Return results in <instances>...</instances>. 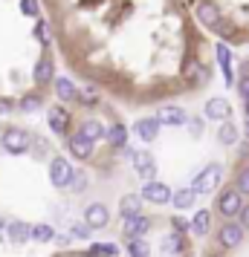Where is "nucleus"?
I'll return each mask as SVG.
<instances>
[{
	"mask_svg": "<svg viewBox=\"0 0 249 257\" xmlns=\"http://www.w3.org/2000/svg\"><path fill=\"white\" fill-rule=\"evenodd\" d=\"M32 136L26 133V130H21V127H9L6 133H3V148H6V153H26L29 148H32Z\"/></svg>",
	"mask_w": 249,
	"mask_h": 257,
	"instance_id": "nucleus-1",
	"label": "nucleus"
},
{
	"mask_svg": "<svg viewBox=\"0 0 249 257\" xmlns=\"http://www.w3.org/2000/svg\"><path fill=\"white\" fill-rule=\"evenodd\" d=\"M191 9L200 18L203 26H209V29H217L220 26V9L214 6L212 0H191Z\"/></svg>",
	"mask_w": 249,
	"mask_h": 257,
	"instance_id": "nucleus-2",
	"label": "nucleus"
},
{
	"mask_svg": "<svg viewBox=\"0 0 249 257\" xmlns=\"http://www.w3.org/2000/svg\"><path fill=\"white\" fill-rule=\"evenodd\" d=\"M217 182H220V165H206L200 174L194 176L191 188H194L197 194H209V191L217 188Z\"/></svg>",
	"mask_w": 249,
	"mask_h": 257,
	"instance_id": "nucleus-3",
	"label": "nucleus"
},
{
	"mask_svg": "<svg viewBox=\"0 0 249 257\" xmlns=\"http://www.w3.org/2000/svg\"><path fill=\"white\" fill-rule=\"evenodd\" d=\"M72 174H75V171L70 168V162H67L64 156H55V159L49 162V182H52L55 188L70 185V182H72Z\"/></svg>",
	"mask_w": 249,
	"mask_h": 257,
	"instance_id": "nucleus-4",
	"label": "nucleus"
},
{
	"mask_svg": "<svg viewBox=\"0 0 249 257\" xmlns=\"http://www.w3.org/2000/svg\"><path fill=\"white\" fill-rule=\"evenodd\" d=\"M131 162H133V171L142 176L145 182H154V176H156V162H154V156H151V153H148V151H133Z\"/></svg>",
	"mask_w": 249,
	"mask_h": 257,
	"instance_id": "nucleus-5",
	"label": "nucleus"
},
{
	"mask_svg": "<svg viewBox=\"0 0 249 257\" xmlns=\"http://www.w3.org/2000/svg\"><path fill=\"white\" fill-rule=\"evenodd\" d=\"M142 199L154 202V205H165V202H171V199H174V194H171V188L162 185V182H145Z\"/></svg>",
	"mask_w": 249,
	"mask_h": 257,
	"instance_id": "nucleus-6",
	"label": "nucleus"
},
{
	"mask_svg": "<svg viewBox=\"0 0 249 257\" xmlns=\"http://www.w3.org/2000/svg\"><path fill=\"white\" fill-rule=\"evenodd\" d=\"M240 197H243V194H240V191H223V194H220V199H217V208H220V214H223V217H235V214H240V211H243V202H240Z\"/></svg>",
	"mask_w": 249,
	"mask_h": 257,
	"instance_id": "nucleus-7",
	"label": "nucleus"
},
{
	"mask_svg": "<svg viewBox=\"0 0 249 257\" xmlns=\"http://www.w3.org/2000/svg\"><path fill=\"white\" fill-rule=\"evenodd\" d=\"M217 240H220L223 248H235L243 240V225L240 222H226L223 228H220V234H217Z\"/></svg>",
	"mask_w": 249,
	"mask_h": 257,
	"instance_id": "nucleus-8",
	"label": "nucleus"
},
{
	"mask_svg": "<svg viewBox=\"0 0 249 257\" xmlns=\"http://www.w3.org/2000/svg\"><path fill=\"white\" fill-rule=\"evenodd\" d=\"M84 222L90 225V228H105L107 222H110V214H107V208L105 205H90V208L84 211Z\"/></svg>",
	"mask_w": 249,
	"mask_h": 257,
	"instance_id": "nucleus-9",
	"label": "nucleus"
},
{
	"mask_svg": "<svg viewBox=\"0 0 249 257\" xmlns=\"http://www.w3.org/2000/svg\"><path fill=\"white\" fill-rule=\"evenodd\" d=\"M156 118L162 121V124H171V127H180V124H186L189 118H186V110H180V107H162L159 113H156Z\"/></svg>",
	"mask_w": 249,
	"mask_h": 257,
	"instance_id": "nucleus-10",
	"label": "nucleus"
},
{
	"mask_svg": "<svg viewBox=\"0 0 249 257\" xmlns=\"http://www.w3.org/2000/svg\"><path fill=\"white\" fill-rule=\"evenodd\" d=\"M49 127H52V133H67V127H70V113L64 110V107H52L49 110Z\"/></svg>",
	"mask_w": 249,
	"mask_h": 257,
	"instance_id": "nucleus-11",
	"label": "nucleus"
},
{
	"mask_svg": "<svg viewBox=\"0 0 249 257\" xmlns=\"http://www.w3.org/2000/svg\"><path fill=\"white\" fill-rule=\"evenodd\" d=\"M70 153L78 156V159H90L93 156V142L84 139L81 133H75V136H70Z\"/></svg>",
	"mask_w": 249,
	"mask_h": 257,
	"instance_id": "nucleus-12",
	"label": "nucleus"
},
{
	"mask_svg": "<svg viewBox=\"0 0 249 257\" xmlns=\"http://www.w3.org/2000/svg\"><path fill=\"white\" fill-rule=\"evenodd\" d=\"M148 228H151V220H148L145 214H139V217H133V220L125 222V234H128L131 240H136V237L148 234Z\"/></svg>",
	"mask_w": 249,
	"mask_h": 257,
	"instance_id": "nucleus-13",
	"label": "nucleus"
},
{
	"mask_svg": "<svg viewBox=\"0 0 249 257\" xmlns=\"http://www.w3.org/2000/svg\"><path fill=\"white\" fill-rule=\"evenodd\" d=\"M159 124H162V121H159V118H142V121H139V124H136V133H139V139L142 142H154L156 139V133H159Z\"/></svg>",
	"mask_w": 249,
	"mask_h": 257,
	"instance_id": "nucleus-14",
	"label": "nucleus"
},
{
	"mask_svg": "<svg viewBox=\"0 0 249 257\" xmlns=\"http://www.w3.org/2000/svg\"><path fill=\"white\" fill-rule=\"evenodd\" d=\"M119 214L125 217V222L133 220V217H139L142 211H139V197H133V194H128V197L119 199Z\"/></svg>",
	"mask_w": 249,
	"mask_h": 257,
	"instance_id": "nucleus-15",
	"label": "nucleus"
},
{
	"mask_svg": "<svg viewBox=\"0 0 249 257\" xmlns=\"http://www.w3.org/2000/svg\"><path fill=\"white\" fill-rule=\"evenodd\" d=\"M78 133H81L84 139H90V142H96V139H105V136H107L105 124H102V121H96V118H90V121H84L81 127H78Z\"/></svg>",
	"mask_w": 249,
	"mask_h": 257,
	"instance_id": "nucleus-16",
	"label": "nucleus"
},
{
	"mask_svg": "<svg viewBox=\"0 0 249 257\" xmlns=\"http://www.w3.org/2000/svg\"><path fill=\"white\" fill-rule=\"evenodd\" d=\"M6 234H9V240H15V243H24V240H32V225H26V222H9L6 225Z\"/></svg>",
	"mask_w": 249,
	"mask_h": 257,
	"instance_id": "nucleus-17",
	"label": "nucleus"
},
{
	"mask_svg": "<svg viewBox=\"0 0 249 257\" xmlns=\"http://www.w3.org/2000/svg\"><path fill=\"white\" fill-rule=\"evenodd\" d=\"M206 116L209 118H229V101L226 98H209L206 101Z\"/></svg>",
	"mask_w": 249,
	"mask_h": 257,
	"instance_id": "nucleus-18",
	"label": "nucleus"
},
{
	"mask_svg": "<svg viewBox=\"0 0 249 257\" xmlns=\"http://www.w3.org/2000/svg\"><path fill=\"white\" fill-rule=\"evenodd\" d=\"M194 197H197V191L189 185V188H180V191H174V199H171V202H174V208L186 211V208H191V205H194Z\"/></svg>",
	"mask_w": 249,
	"mask_h": 257,
	"instance_id": "nucleus-19",
	"label": "nucleus"
},
{
	"mask_svg": "<svg viewBox=\"0 0 249 257\" xmlns=\"http://www.w3.org/2000/svg\"><path fill=\"white\" fill-rule=\"evenodd\" d=\"M217 61H220V70H223L226 84H232L235 81V78H232V52H229L226 44H217Z\"/></svg>",
	"mask_w": 249,
	"mask_h": 257,
	"instance_id": "nucleus-20",
	"label": "nucleus"
},
{
	"mask_svg": "<svg viewBox=\"0 0 249 257\" xmlns=\"http://www.w3.org/2000/svg\"><path fill=\"white\" fill-rule=\"evenodd\" d=\"M52 78H55V67H52V61L41 58L35 64V81L38 84H47V81H52Z\"/></svg>",
	"mask_w": 249,
	"mask_h": 257,
	"instance_id": "nucleus-21",
	"label": "nucleus"
},
{
	"mask_svg": "<svg viewBox=\"0 0 249 257\" xmlns=\"http://www.w3.org/2000/svg\"><path fill=\"white\" fill-rule=\"evenodd\" d=\"M55 90H58L61 101H78V90L72 87L70 78H55Z\"/></svg>",
	"mask_w": 249,
	"mask_h": 257,
	"instance_id": "nucleus-22",
	"label": "nucleus"
},
{
	"mask_svg": "<svg viewBox=\"0 0 249 257\" xmlns=\"http://www.w3.org/2000/svg\"><path fill=\"white\" fill-rule=\"evenodd\" d=\"M209 225H212V214H209V211H197V214L191 217V231L200 234V237L209 231Z\"/></svg>",
	"mask_w": 249,
	"mask_h": 257,
	"instance_id": "nucleus-23",
	"label": "nucleus"
},
{
	"mask_svg": "<svg viewBox=\"0 0 249 257\" xmlns=\"http://www.w3.org/2000/svg\"><path fill=\"white\" fill-rule=\"evenodd\" d=\"M107 142L113 148H128V130H125V124H113L110 133H107Z\"/></svg>",
	"mask_w": 249,
	"mask_h": 257,
	"instance_id": "nucleus-24",
	"label": "nucleus"
},
{
	"mask_svg": "<svg viewBox=\"0 0 249 257\" xmlns=\"http://www.w3.org/2000/svg\"><path fill=\"white\" fill-rule=\"evenodd\" d=\"M180 248H183V234L180 231L168 234L165 240H162V251H165V254H177Z\"/></svg>",
	"mask_w": 249,
	"mask_h": 257,
	"instance_id": "nucleus-25",
	"label": "nucleus"
},
{
	"mask_svg": "<svg viewBox=\"0 0 249 257\" xmlns=\"http://www.w3.org/2000/svg\"><path fill=\"white\" fill-rule=\"evenodd\" d=\"M217 139L223 142V145H235V142H237V127L232 124V121L220 124V133H217Z\"/></svg>",
	"mask_w": 249,
	"mask_h": 257,
	"instance_id": "nucleus-26",
	"label": "nucleus"
},
{
	"mask_svg": "<svg viewBox=\"0 0 249 257\" xmlns=\"http://www.w3.org/2000/svg\"><path fill=\"white\" fill-rule=\"evenodd\" d=\"M128 251H131L133 257H148V254H151V248H148V240H142V237H136V240H131V245H128Z\"/></svg>",
	"mask_w": 249,
	"mask_h": 257,
	"instance_id": "nucleus-27",
	"label": "nucleus"
},
{
	"mask_svg": "<svg viewBox=\"0 0 249 257\" xmlns=\"http://www.w3.org/2000/svg\"><path fill=\"white\" fill-rule=\"evenodd\" d=\"M52 237H55V231H52L49 225H32V240L47 243V240H52Z\"/></svg>",
	"mask_w": 249,
	"mask_h": 257,
	"instance_id": "nucleus-28",
	"label": "nucleus"
},
{
	"mask_svg": "<svg viewBox=\"0 0 249 257\" xmlns=\"http://www.w3.org/2000/svg\"><path fill=\"white\" fill-rule=\"evenodd\" d=\"M38 107H41V98H38V95H26L24 101H21V110H24V113H35Z\"/></svg>",
	"mask_w": 249,
	"mask_h": 257,
	"instance_id": "nucleus-29",
	"label": "nucleus"
},
{
	"mask_svg": "<svg viewBox=\"0 0 249 257\" xmlns=\"http://www.w3.org/2000/svg\"><path fill=\"white\" fill-rule=\"evenodd\" d=\"M21 12L26 18H35L38 15V0H21Z\"/></svg>",
	"mask_w": 249,
	"mask_h": 257,
	"instance_id": "nucleus-30",
	"label": "nucleus"
},
{
	"mask_svg": "<svg viewBox=\"0 0 249 257\" xmlns=\"http://www.w3.org/2000/svg\"><path fill=\"white\" fill-rule=\"evenodd\" d=\"M237 191H240V194H249V168H243V171L237 174Z\"/></svg>",
	"mask_w": 249,
	"mask_h": 257,
	"instance_id": "nucleus-31",
	"label": "nucleus"
},
{
	"mask_svg": "<svg viewBox=\"0 0 249 257\" xmlns=\"http://www.w3.org/2000/svg\"><path fill=\"white\" fill-rule=\"evenodd\" d=\"M35 35H38V41H41L44 47L49 44V26L44 24V21H38V29H35Z\"/></svg>",
	"mask_w": 249,
	"mask_h": 257,
	"instance_id": "nucleus-32",
	"label": "nucleus"
},
{
	"mask_svg": "<svg viewBox=\"0 0 249 257\" xmlns=\"http://www.w3.org/2000/svg\"><path fill=\"white\" fill-rule=\"evenodd\" d=\"M93 254H107V257H113V254H119V248H116V245H110V243H107V245H99V243H96V245H93Z\"/></svg>",
	"mask_w": 249,
	"mask_h": 257,
	"instance_id": "nucleus-33",
	"label": "nucleus"
},
{
	"mask_svg": "<svg viewBox=\"0 0 249 257\" xmlns=\"http://www.w3.org/2000/svg\"><path fill=\"white\" fill-rule=\"evenodd\" d=\"M191 75H197V84H206V81H209V78H206V75H209V70H206L203 64H194V67H191Z\"/></svg>",
	"mask_w": 249,
	"mask_h": 257,
	"instance_id": "nucleus-34",
	"label": "nucleus"
},
{
	"mask_svg": "<svg viewBox=\"0 0 249 257\" xmlns=\"http://www.w3.org/2000/svg\"><path fill=\"white\" fill-rule=\"evenodd\" d=\"M87 234H90V225H87V222H84V225H78V222H75V225H72V237H87Z\"/></svg>",
	"mask_w": 249,
	"mask_h": 257,
	"instance_id": "nucleus-35",
	"label": "nucleus"
},
{
	"mask_svg": "<svg viewBox=\"0 0 249 257\" xmlns=\"http://www.w3.org/2000/svg\"><path fill=\"white\" fill-rule=\"evenodd\" d=\"M189 133H191V136H200V133H203V121H200V118H191V121H189Z\"/></svg>",
	"mask_w": 249,
	"mask_h": 257,
	"instance_id": "nucleus-36",
	"label": "nucleus"
},
{
	"mask_svg": "<svg viewBox=\"0 0 249 257\" xmlns=\"http://www.w3.org/2000/svg\"><path fill=\"white\" fill-rule=\"evenodd\" d=\"M174 228L177 231H186V228H191V222H186L183 217H174Z\"/></svg>",
	"mask_w": 249,
	"mask_h": 257,
	"instance_id": "nucleus-37",
	"label": "nucleus"
},
{
	"mask_svg": "<svg viewBox=\"0 0 249 257\" xmlns=\"http://www.w3.org/2000/svg\"><path fill=\"white\" fill-rule=\"evenodd\" d=\"M237 90H240V95H243V98H249V78H240Z\"/></svg>",
	"mask_w": 249,
	"mask_h": 257,
	"instance_id": "nucleus-38",
	"label": "nucleus"
},
{
	"mask_svg": "<svg viewBox=\"0 0 249 257\" xmlns=\"http://www.w3.org/2000/svg\"><path fill=\"white\" fill-rule=\"evenodd\" d=\"M240 225L249 228V205H243V211H240Z\"/></svg>",
	"mask_w": 249,
	"mask_h": 257,
	"instance_id": "nucleus-39",
	"label": "nucleus"
},
{
	"mask_svg": "<svg viewBox=\"0 0 249 257\" xmlns=\"http://www.w3.org/2000/svg\"><path fill=\"white\" fill-rule=\"evenodd\" d=\"M72 185H75V188H81V185H84V176H78V174H72Z\"/></svg>",
	"mask_w": 249,
	"mask_h": 257,
	"instance_id": "nucleus-40",
	"label": "nucleus"
},
{
	"mask_svg": "<svg viewBox=\"0 0 249 257\" xmlns=\"http://www.w3.org/2000/svg\"><path fill=\"white\" fill-rule=\"evenodd\" d=\"M9 110H12V104H9V101H3V98H0V113H9Z\"/></svg>",
	"mask_w": 249,
	"mask_h": 257,
	"instance_id": "nucleus-41",
	"label": "nucleus"
},
{
	"mask_svg": "<svg viewBox=\"0 0 249 257\" xmlns=\"http://www.w3.org/2000/svg\"><path fill=\"white\" fill-rule=\"evenodd\" d=\"M243 133H246V139H249V118H246V124H243Z\"/></svg>",
	"mask_w": 249,
	"mask_h": 257,
	"instance_id": "nucleus-42",
	"label": "nucleus"
},
{
	"mask_svg": "<svg viewBox=\"0 0 249 257\" xmlns=\"http://www.w3.org/2000/svg\"><path fill=\"white\" fill-rule=\"evenodd\" d=\"M243 110H246V118H249V98H246V104H243Z\"/></svg>",
	"mask_w": 249,
	"mask_h": 257,
	"instance_id": "nucleus-43",
	"label": "nucleus"
},
{
	"mask_svg": "<svg viewBox=\"0 0 249 257\" xmlns=\"http://www.w3.org/2000/svg\"><path fill=\"white\" fill-rule=\"evenodd\" d=\"M212 257H214V254H212Z\"/></svg>",
	"mask_w": 249,
	"mask_h": 257,
	"instance_id": "nucleus-44",
	"label": "nucleus"
}]
</instances>
